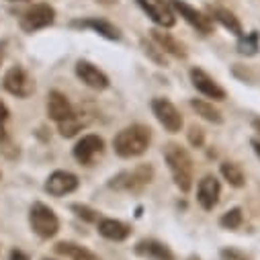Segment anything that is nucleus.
<instances>
[{
    "label": "nucleus",
    "instance_id": "0eeeda50",
    "mask_svg": "<svg viewBox=\"0 0 260 260\" xmlns=\"http://www.w3.org/2000/svg\"><path fill=\"white\" fill-rule=\"evenodd\" d=\"M140 7L144 9V13L162 29H170L174 27L176 19H174V11L170 7V3L166 0H138Z\"/></svg>",
    "mask_w": 260,
    "mask_h": 260
},
{
    "label": "nucleus",
    "instance_id": "cd10ccee",
    "mask_svg": "<svg viewBox=\"0 0 260 260\" xmlns=\"http://www.w3.org/2000/svg\"><path fill=\"white\" fill-rule=\"evenodd\" d=\"M72 209L76 211L78 217H82V219H86V221H96V219H99L96 211H92V209H88V207H84V205H72Z\"/></svg>",
    "mask_w": 260,
    "mask_h": 260
},
{
    "label": "nucleus",
    "instance_id": "1a4fd4ad",
    "mask_svg": "<svg viewBox=\"0 0 260 260\" xmlns=\"http://www.w3.org/2000/svg\"><path fill=\"white\" fill-rule=\"evenodd\" d=\"M76 188H78L76 174L66 172V170H55L45 180V190L51 194V197H63V194H68V192H74Z\"/></svg>",
    "mask_w": 260,
    "mask_h": 260
},
{
    "label": "nucleus",
    "instance_id": "ddd939ff",
    "mask_svg": "<svg viewBox=\"0 0 260 260\" xmlns=\"http://www.w3.org/2000/svg\"><path fill=\"white\" fill-rule=\"evenodd\" d=\"M76 76H78L86 86H90V88H94V90H105V88L109 86L107 74L101 72V70L94 66V63L84 61V59H80V61L76 63Z\"/></svg>",
    "mask_w": 260,
    "mask_h": 260
},
{
    "label": "nucleus",
    "instance_id": "f03ea898",
    "mask_svg": "<svg viewBox=\"0 0 260 260\" xmlns=\"http://www.w3.org/2000/svg\"><path fill=\"white\" fill-rule=\"evenodd\" d=\"M164 160L170 168V174L174 178V184L182 190L188 192L192 186V160L184 148L178 144H168L164 148Z\"/></svg>",
    "mask_w": 260,
    "mask_h": 260
},
{
    "label": "nucleus",
    "instance_id": "dca6fc26",
    "mask_svg": "<svg viewBox=\"0 0 260 260\" xmlns=\"http://www.w3.org/2000/svg\"><path fill=\"white\" fill-rule=\"evenodd\" d=\"M72 105H70V101L63 96L61 92H57V90H53V92H49V96H47V115L53 119V121H63V119H68V117H72Z\"/></svg>",
    "mask_w": 260,
    "mask_h": 260
},
{
    "label": "nucleus",
    "instance_id": "423d86ee",
    "mask_svg": "<svg viewBox=\"0 0 260 260\" xmlns=\"http://www.w3.org/2000/svg\"><path fill=\"white\" fill-rule=\"evenodd\" d=\"M152 111H154L156 119L160 121V125H164L166 132H170V134H178L180 132L182 117H180L178 109L168 99H154L152 101Z\"/></svg>",
    "mask_w": 260,
    "mask_h": 260
},
{
    "label": "nucleus",
    "instance_id": "20e7f679",
    "mask_svg": "<svg viewBox=\"0 0 260 260\" xmlns=\"http://www.w3.org/2000/svg\"><path fill=\"white\" fill-rule=\"evenodd\" d=\"M29 221H31L33 232L37 236H41V238H53L57 234V230H59V221H57L55 213L43 203H35L31 207Z\"/></svg>",
    "mask_w": 260,
    "mask_h": 260
},
{
    "label": "nucleus",
    "instance_id": "f3484780",
    "mask_svg": "<svg viewBox=\"0 0 260 260\" xmlns=\"http://www.w3.org/2000/svg\"><path fill=\"white\" fill-rule=\"evenodd\" d=\"M99 234L103 238H107V240L121 242V240H125L129 234H132V230L119 219H101L99 221Z\"/></svg>",
    "mask_w": 260,
    "mask_h": 260
},
{
    "label": "nucleus",
    "instance_id": "f257e3e1",
    "mask_svg": "<svg viewBox=\"0 0 260 260\" xmlns=\"http://www.w3.org/2000/svg\"><path fill=\"white\" fill-rule=\"evenodd\" d=\"M152 142V132L150 127L146 125H132V127H125L115 136L113 140V148L115 154L121 158H136L142 156L148 146Z\"/></svg>",
    "mask_w": 260,
    "mask_h": 260
},
{
    "label": "nucleus",
    "instance_id": "7c9ffc66",
    "mask_svg": "<svg viewBox=\"0 0 260 260\" xmlns=\"http://www.w3.org/2000/svg\"><path fill=\"white\" fill-rule=\"evenodd\" d=\"M11 260H29V258H27V254H23L21 250H13V252H11Z\"/></svg>",
    "mask_w": 260,
    "mask_h": 260
},
{
    "label": "nucleus",
    "instance_id": "e433bc0d",
    "mask_svg": "<svg viewBox=\"0 0 260 260\" xmlns=\"http://www.w3.org/2000/svg\"><path fill=\"white\" fill-rule=\"evenodd\" d=\"M43 260H49V258H43Z\"/></svg>",
    "mask_w": 260,
    "mask_h": 260
},
{
    "label": "nucleus",
    "instance_id": "39448f33",
    "mask_svg": "<svg viewBox=\"0 0 260 260\" xmlns=\"http://www.w3.org/2000/svg\"><path fill=\"white\" fill-rule=\"evenodd\" d=\"M53 21H55V11H53V7L41 3V5H33V7L21 17V27H23V31L33 33V31H39V29L49 27Z\"/></svg>",
    "mask_w": 260,
    "mask_h": 260
},
{
    "label": "nucleus",
    "instance_id": "a878e982",
    "mask_svg": "<svg viewBox=\"0 0 260 260\" xmlns=\"http://www.w3.org/2000/svg\"><path fill=\"white\" fill-rule=\"evenodd\" d=\"M219 223L225 228V230H238L240 225H242V209H230L221 219H219Z\"/></svg>",
    "mask_w": 260,
    "mask_h": 260
},
{
    "label": "nucleus",
    "instance_id": "72a5a7b5",
    "mask_svg": "<svg viewBox=\"0 0 260 260\" xmlns=\"http://www.w3.org/2000/svg\"><path fill=\"white\" fill-rule=\"evenodd\" d=\"M254 127L258 129V132H260V119H256V121H254Z\"/></svg>",
    "mask_w": 260,
    "mask_h": 260
},
{
    "label": "nucleus",
    "instance_id": "2eb2a0df",
    "mask_svg": "<svg viewBox=\"0 0 260 260\" xmlns=\"http://www.w3.org/2000/svg\"><path fill=\"white\" fill-rule=\"evenodd\" d=\"M136 254L150 260H174V254L170 248L158 240H142L136 244Z\"/></svg>",
    "mask_w": 260,
    "mask_h": 260
},
{
    "label": "nucleus",
    "instance_id": "4be33fe9",
    "mask_svg": "<svg viewBox=\"0 0 260 260\" xmlns=\"http://www.w3.org/2000/svg\"><path fill=\"white\" fill-rule=\"evenodd\" d=\"M258 41H260L258 31L240 35V39H238V51H240L242 55H254V53H258V47H260Z\"/></svg>",
    "mask_w": 260,
    "mask_h": 260
},
{
    "label": "nucleus",
    "instance_id": "c85d7f7f",
    "mask_svg": "<svg viewBox=\"0 0 260 260\" xmlns=\"http://www.w3.org/2000/svg\"><path fill=\"white\" fill-rule=\"evenodd\" d=\"M190 144H194V146L203 144V132L199 127H190Z\"/></svg>",
    "mask_w": 260,
    "mask_h": 260
},
{
    "label": "nucleus",
    "instance_id": "412c9836",
    "mask_svg": "<svg viewBox=\"0 0 260 260\" xmlns=\"http://www.w3.org/2000/svg\"><path fill=\"white\" fill-rule=\"evenodd\" d=\"M215 21H217L223 29H228L230 33H234L236 37L244 35L242 25H240V21H238V17H236L234 13H230V11H225V9H215Z\"/></svg>",
    "mask_w": 260,
    "mask_h": 260
},
{
    "label": "nucleus",
    "instance_id": "6ab92c4d",
    "mask_svg": "<svg viewBox=\"0 0 260 260\" xmlns=\"http://www.w3.org/2000/svg\"><path fill=\"white\" fill-rule=\"evenodd\" d=\"M55 252L59 256H66L70 260H99V256L94 252H90L84 246H78L74 242H59L55 244Z\"/></svg>",
    "mask_w": 260,
    "mask_h": 260
},
{
    "label": "nucleus",
    "instance_id": "393cba45",
    "mask_svg": "<svg viewBox=\"0 0 260 260\" xmlns=\"http://www.w3.org/2000/svg\"><path fill=\"white\" fill-rule=\"evenodd\" d=\"M152 33H154V39L160 43V47H164L166 51H170V53L176 55V57H184V49H182L172 37H168L166 33L162 35V33H158V31H152ZM164 49H162V51H164Z\"/></svg>",
    "mask_w": 260,
    "mask_h": 260
},
{
    "label": "nucleus",
    "instance_id": "2f4dec72",
    "mask_svg": "<svg viewBox=\"0 0 260 260\" xmlns=\"http://www.w3.org/2000/svg\"><path fill=\"white\" fill-rule=\"evenodd\" d=\"M252 148H254V152H256V156L260 158V140H254V142H252Z\"/></svg>",
    "mask_w": 260,
    "mask_h": 260
},
{
    "label": "nucleus",
    "instance_id": "9b49d317",
    "mask_svg": "<svg viewBox=\"0 0 260 260\" xmlns=\"http://www.w3.org/2000/svg\"><path fill=\"white\" fill-rule=\"evenodd\" d=\"M190 82L201 94H205V96H209L213 101H223L225 99V90L207 72H203L201 68H192L190 70Z\"/></svg>",
    "mask_w": 260,
    "mask_h": 260
},
{
    "label": "nucleus",
    "instance_id": "5701e85b",
    "mask_svg": "<svg viewBox=\"0 0 260 260\" xmlns=\"http://www.w3.org/2000/svg\"><path fill=\"white\" fill-rule=\"evenodd\" d=\"M221 174H223V178L232 184V186H244V172H242V168L236 164V162H223L221 164Z\"/></svg>",
    "mask_w": 260,
    "mask_h": 260
},
{
    "label": "nucleus",
    "instance_id": "473e14b6",
    "mask_svg": "<svg viewBox=\"0 0 260 260\" xmlns=\"http://www.w3.org/2000/svg\"><path fill=\"white\" fill-rule=\"evenodd\" d=\"M5 47H7V41H0V61L5 57Z\"/></svg>",
    "mask_w": 260,
    "mask_h": 260
},
{
    "label": "nucleus",
    "instance_id": "c756f323",
    "mask_svg": "<svg viewBox=\"0 0 260 260\" xmlns=\"http://www.w3.org/2000/svg\"><path fill=\"white\" fill-rule=\"evenodd\" d=\"M7 119H9V109L3 101H0V132H3V125L7 123Z\"/></svg>",
    "mask_w": 260,
    "mask_h": 260
},
{
    "label": "nucleus",
    "instance_id": "b1692460",
    "mask_svg": "<svg viewBox=\"0 0 260 260\" xmlns=\"http://www.w3.org/2000/svg\"><path fill=\"white\" fill-rule=\"evenodd\" d=\"M82 125H84V121L72 113V117L59 121V134H61L63 138H72V136H76V134L80 132Z\"/></svg>",
    "mask_w": 260,
    "mask_h": 260
},
{
    "label": "nucleus",
    "instance_id": "c9c22d12",
    "mask_svg": "<svg viewBox=\"0 0 260 260\" xmlns=\"http://www.w3.org/2000/svg\"><path fill=\"white\" fill-rule=\"evenodd\" d=\"M11 3H17V0H11Z\"/></svg>",
    "mask_w": 260,
    "mask_h": 260
},
{
    "label": "nucleus",
    "instance_id": "7ed1b4c3",
    "mask_svg": "<svg viewBox=\"0 0 260 260\" xmlns=\"http://www.w3.org/2000/svg\"><path fill=\"white\" fill-rule=\"evenodd\" d=\"M152 178H154V168L150 164H140L132 170H123L117 176H113L109 186L115 190H123V192H138L144 186H148Z\"/></svg>",
    "mask_w": 260,
    "mask_h": 260
},
{
    "label": "nucleus",
    "instance_id": "9d476101",
    "mask_svg": "<svg viewBox=\"0 0 260 260\" xmlns=\"http://www.w3.org/2000/svg\"><path fill=\"white\" fill-rule=\"evenodd\" d=\"M170 7H172L174 13H178L188 25H192L197 31H201V33H209L211 31L209 17H205L201 11H197V9H192L190 5H186L184 0H170Z\"/></svg>",
    "mask_w": 260,
    "mask_h": 260
},
{
    "label": "nucleus",
    "instance_id": "a211bd4d",
    "mask_svg": "<svg viewBox=\"0 0 260 260\" xmlns=\"http://www.w3.org/2000/svg\"><path fill=\"white\" fill-rule=\"evenodd\" d=\"M74 27H82V29H92L94 33L103 35L105 39H111V41H117L121 37L119 29L115 25H111L109 21H103V19H86V21H76Z\"/></svg>",
    "mask_w": 260,
    "mask_h": 260
},
{
    "label": "nucleus",
    "instance_id": "f704fd0d",
    "mask_svg": "<svg viewBox=\"0 0 260 260\" xmlns=\"http://www.w3.org/2000/svg\"><path fill=\"white\" fill-rule=\"evenodd\" d=\"M188 260H199V256H190V258H188Z\"/></svg>",
    "mask_w": 260,
    "mask_h": 260
},
{
    "label": "nucleus",
    "instance_id": "f8f14e48",
    "mask_svg": "<svg viewBox=\"0 0 260 260\" xmlns=\"http://www.w3.org/2000/svg\"><path fill=\"white\" fill-rule=\"evenodd\" d=\"M219 194H221V186H219V180L211 174H207L201 182H199V188H197V201L199 205L205 209V211H211L217 201H219Z\"/></svg>",
    "mask_w": 260,
    "mask_h": 260
},
{
    "label": "nucleus",
    "instance_id": "4468645a",
    "mask_svg": "<svg viewBox=\"0 0 260 260\" xmlns=\"http://www.w3.org/2000/svg\"><path fill=\"white\" fill-rule=\"evenodd\" d=\"M103 148H105L103 138H99V136H94V134L84 136V138L76 144V148H74V158H76L80 164H90V162L103 152Z\"/></svg>",
    "mask_w": 260,
    "mask_h": 260
},
{
    "label": "nucleus",
    "instance_id": "bb28decb",
    "mask_svg": "<svg viewBox=\"0 0 260 260\" xmlns=\"http://www.w3.org/2000/svg\"><path fill=\"white\" fill-rule=\"evenodd\" d=\"M221 260H252L246 252L236 250V248H223L221 250Z\"/></svg>",
    "mask_w": 260,
    "mask_h": 260
},
{
    "label": "nucleus",
    "instance_id": "6e6552de",
    "mask_svg": "<svg viewBox=\"0 0 260 260\" xmlns=\"http://www.w3.org/2000/svg\"><path fill=\"white\" fill-rule=\"evenodd\" d=\"M3 84H5V88H7L11 94H15V96H19V99H27V96L33 94V90H35V84H33L31 76H29L23 68H19V66L11 68V70L5 74Z\"/></svg>",
    "mask_w": 260,
    "mask_h": 260
},
{
    "label": "nucleus",
    "instance_id": "aec40b11",
    "mask_svg": "<svg viewBox=\"0 0 260 260\" xmlns=\"http://www.w3.org/2000/svg\"><path fill=\"white\" fill-rule=\"evenodd\" d=\"M190 107L197 111L199 117H203V119L209 121V123H223L221 113H219L211 103H205V101H201V99H192V101H190Z\"/></svg>",
    "mask_w": 260,
    "mask_h": 260
}]
</instances>
